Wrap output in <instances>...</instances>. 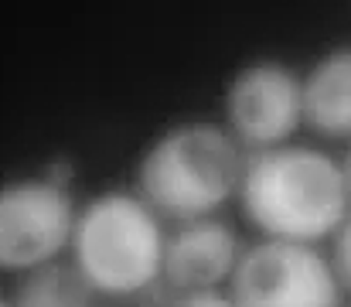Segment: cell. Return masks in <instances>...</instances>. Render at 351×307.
I'll use <instances>...</instances> for the list:
<instances>
[{
	"mask_svg": "<svg viewBox=\"0 0 351 307\" xmlns=\"http://www.w3.org/2000/svg\"><path fill=\"white\" fill-rule=\"evenodd\" d=\"M226 120L235 144L242 140L259 150L287 147L304 123L300 79L276 62L242 69L226 89Z\"/></svg>",
	"mask_w": 351,
	"mask_h": 307,
	"instance_id": "8992f818",
	"label": "cell"
},
{
	"mask_svg": "<svg viewBox=\"0 0 351 307\" xmlns=\"http://www.w3.org/2000/svg\"><path fill=\"white\" fill-rule=\"evenodd\" d=\"M328 263H331V273L338 280V291L351 294V212L331 236V260Z\"/></svg>",
	"mask_w": 351,
	"mask_h": 307,
	"instance_id": "30bf717a",
	"label": "cell"
},
{
	"mask_svg": "<svg viewBox=\"0 0 351 307\" xmlns=\"http://www.w3.org/2000/svg\"><path fill=\"white\" fill-rule=\"evenodd\" d=\"M167 307H235V304L226 297V294L208 291V294H178Z\"/></svg>",
	"mask_w": 351,
	"mask_h": 307,
	"instance_id": "8fae6325",
	"label": "cell"
},
{
	"mask_svg": "<svg viewBox=\"0 0 351 307\" xmlns=\"http://www.w3.org/2000/svg\"><path fill=\"white\" fill-rule=\"evenodd\" d=\"M239 263V242L232 229L219 218L181 222L171 236H164L160 277L178 294H208L222 280H229Z\"/></svg>",
	"mask_w": 351,
	"mask_h": 307,
	"instance_id": "52a82bcc",
	"label": "cell"
},
{
	"mask_svg": "<svg viewBox=\"0 0 351 307\" xmlns=\"http://www.w3.org/2000/svg\"><path fill=\"white\" fill-rule=\"evenodd\" d=\"M304 123L328 137L351 140V48H338L321 58L300 82Z\"/></svg>",
	"mask_w": 351,
	"mask_h": 307,
	"instance_id": "ba28073f",
	"label": "cell"
},
{
	"mask_svg": "<svg viewBox=\"0 0 351 307\" xmlns=\"http://www.w3.org/2000/svg\"><path fill=\"white\" fill-rule=\"evenodd\" d=\"M348 185L335 157L314 147L259 150L239 185L245 218L280 242L314 246L348 215Z\"/></svg>",
	"mask_w": 351,
	"mask_h": 307,
	"instance_id": "6da1fadb",
	"label": "cell"
},
{
	"mask_svg": "<svg viewBox=\"0 0 351 307\" xmlns=\"http://www.w3.org/2000/svg\"><path fill=\"white\" fill-rule=\"evenodd\" d=\"M345 307H351V304H345Z\"/></svg>",
	"mask_w": 351,
	"mask_h": 307,
	"instance_id": "5bb4252c",
	"label": "cell"
},
{
	"mask_svg": "<svg viewBox=\"0 0 351 307\" xmlns=\"http://www.w3.org/2000/svg\"><path fill=\"white\" fill-rule=\"evenodd\" d=\"M0 307H14V304H7V301H0Z\"/></svg>",
	"mask_w": 351,
	"mask_h": 307,
	"instance_id": "4fadbf2b",
	"label": "cell"
},
{
	"mask_svg": "<svg viewBox=\"0 0 351 307\" xmlns=\"http://www.w3.org/2000/svg\"><path fill=\"white\" fill-rule=\"evenodd\" d=\"M72 256L93 294L130 297L160 277L164 232L147 202L110 192L75 215Z\"/></svg>",
	"mask_w": 351,
	"mask_h": 307,
	"instance_id": "3957f363",
	"label": "cell"
},
{
	"mask_svg": "<svg viewBox=\"0 0 351 307\" xmlns=\"http://www.w3.org/2000/svg\"><path fill=\"white\" fill-rule=\"evenodd\" d=\"M229 287L235 307H341L331 263L300 242H256L239 256Z\"/></svg>",
	"mask_w": 351,
	"mask_h": 307,
	"instance_id": "277c9868",
	"label": "cell"
},
{
	"mask_svg": "<svg viewBox=\"0 0 351 307\" xmlns=\"http://www.w3.org/2000/svg\"><path fill=\"white\" fill-rule=\"evenodd\" d=\"M96 294L69 263H45L31 270L17 291L14 307H93Z\"/></svg>",
	"mask_w": 351,
	"mask_h": 307,
	"instance_id": "9c48e42d",
	"label": "cell"
},
{
	"mask_svg": "<svg viewBox=\"0 0 351 307\" xmlns=\"http://www.w3.org/2000/svg\"><path fill=\"white\" fill-rule=\"evenodd\" d=\"M341 171H345V185H348V195H351V150H348V157H345V168Z\"/></svg>",
	"mask_w": 351,
	"mask_h": 307,
	"instance_id": "7c38bea8",
	"label": "cell"
},
{
	"mask_svg": "<svg viewBox=\"0 0 351 307\" xmlns=\"http://www.w3.org/2000/svg\"><path fill=\"white\" fill-rule=\"evenodd\" d=\"M242 150L219 123H181L167 130L140 161L147 208L178 222L212 218L242 185Z\"/></svg>",
	"mask_w": 351,
	"mask_h": 307,
	"instance_id": "7a4b0ae2",
	"label": "cell"
},
{
	"mask_svg": "<svg viewBox=\"0 0 351 307\" xmlns=\"http://www.w3.org/2000/svg\"><path fill=\"white\" fill-rule=\"evenodd\" d=\"M75 205L62 185L14 181L0 188V270H38L72 242Z\"/></svg>",
	"mask_w": 351,
	"mask_h": 307,
	"instance_id": "5b68a950",
	"label": "cell"
}]
</instances>
